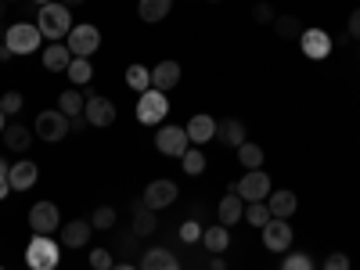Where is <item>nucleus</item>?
<instances>
[{
	"label": "nucleus",
	"mask_w": 360,
	"mask_h": 270,
	"mask_svg": "<svg viewBox=\"0 0 360 270\" xmlns=\"http://www.w3.org/2000/svg\"><path fill=\"white\" fill-rule=\"evenodd\" d=\"M166 112H169V101H166V94L162 90H144V94L137 98V123H144V127H159L162 119H166Z\"/></svg>",
	"instance_id": "6"
},
{
	"label": "nucleus",
	"mask_w": 360,
	"mask_h": 270,
	"mask_svg": "<svg viewBox=\"0 0 360 270\" xmlns=\"http://www.w3.org/2000/svg\"><path fill=\"white\" fill-rule=\"evenodd\" d=\"M281 270H314V259L307 252H288L285 263H281Z\"/></svg>",
	"instance_id": "35"
},
{
	"label": "nucleus",
	"mask_w": 360,
	"mask_h": 270,
	"mask_svg": "<svg viewBox=\"0 0 360 270\" xmlns=\"http://www.w3.org/2000/svg\"><path fill=\"white\" fill-rule=\"evenodd\" d=\"M152 86L162 90V94H166V90H173V86H180V62H169V58H166V62H159L152 69Z\"/></svg>",
	"instance_id": "18"
},
{
	"label": "nucleus",
	"mask_w": 360,
	"mask_h": 270,
	"mask_svg": "<svg viewBox=\"0 0 360 270\" xmlns=\"http://www.w3.org/2000/svg\"><path fill=\"white\" fill-rule=\"evenodd\" d=\"M176 184L173 180H152V184L144 188V205L148 209H166V205H173L176 202Z\"/></svg>",
	"instance_id": "13"
},
{
	"label": "nucleus",
	"mask_w": 360,
	"mask_h": 270,
	"mask_svg": "<svg viewBox=\"0 0 360 270\" xmlns=\"http://www.w3.org/2000/svg\"><path fill=\"white\" fill-rule=\"evenodd\" d=\"M69 130H72V119H69L62 108H47V112H40V115H37V127H33V134H37L40 141H47V144L65 141Z\"/></svg>",
	"instance_id": "3"
},
{
	"label": "nucleus",
	"mask_w": 360,
	"mask_h": 270,
	"mask_svg": "<svg viewBox=\"0 0 360 270\" xmlns=\"http://www.w3.org/2000/svg\"><path fill=\"white\" fill-rule=\"evenodd\" d=\"M8 169H11V166H8V159H0V176H4Z\"/></svg>",
	"instance_id": "47"
},
{
	"label": "nucleus",
	"mask_w": 360,
	"mask_h": 270,
	"mask_svg": "<svg viewBox=\"0 0 360 270\" xmlns=\"http://www.w3.org/2000/svg\"><path fill=\"white\" fill-rule=\"evenodd\" d=\"M4 4H15V0H4Z\"/></svg>",
	"instance_id": "50"
},
{
	"label": "nucleus",
	"mask_w": 360,
	"mask_h": 270,
	"mask_svg": "<svg viewBox=\"0 0 360 270\" xmlns=\"http://www.w3.org/2000/svg\"><path fill=\"white\" fill-rule=\"evenodd\" d=\"M180 166H184V173H188V176H198V173L205 169V155L198 152V148H188V152L180 155Z\"/></svg>",
	"instance_id": "33"
},
{
	"label": "nucleus",
	"mask_w": 360,
	"mask_h": 270,
	"mask_svg": "<svg viewBox=\"0 0 360 270\" xmlns=\"http://www.w3.org/2000/svg\"><path fill=\"white\" fill-rule=\"evenodd\" d=\"M169 11H173V0H137V15H141V22H148V25L162 22Z\"/></svg>",
	"instance_id": "21"
},
{
	"label": "nucleus",
	"mask_w": 360,
	"mask_h": 270,
	"mask_svg": "<svg viewBox=\"0 0 360 270\" xmlns=\"http://www.w3.org/2000/svg\"><path fill=\"white\" fill-rule=\"evenodd\" d=\"M58 4H65V8L72 11V8H79V4H86V0H58Z\"/></svg>",
	"instance_id": "43"
},
{
	"label": "nucleus",
	"mask_w": 360,
	"mask_h": 270,
	"mask_svg": "<svg viewBox=\"0 0 360 270\" xmlns=\"http://www.w3.org/2000/svg\"><path fill=\"white\" fill-rule=\"evenodd\" d=\"M90 224H94V231H112V224H115V209H112V205H98V209H94V217H90Z\"/></svg>",
	"instance_id": "34"
},
{
	"label": "nucleus",
	"mask_w": 360,
	"mask_h": 270,
	"mask_svg": "<svg viewBox=\"0 0 360 270\" xmlns=\"http://www.w3.org/2000/svg\"><path fill=\"white\" fill-rule=\"evenodd\" d=\"M112 270H141V266H130V263H115Z\"/></svg>",
	"instance_id": "46"
},
{
	"label": "nucleus",
	"mask_w": 360,
	"mask_h": 270,
	"mask_svg": "<svg viewBox=\"0 0 360 270\" xmlns=\"http://www.w3.org/2000/svg\"><path fill=\"white\" fill-rule=\"evenodd\" d=\"M270 176L263 169H245V176L238 180V195H242V202H266L270 198Z\"/></svg>",
	"instance_id": "7"
},
{
	"label": "nucleus",
	"mask_w": 360,
	"mask_h": 270,
	"mask_svg": "<svg viewBox=\"0 0 360 270\" xmlns=\"http://www.w3.org/2000/svg\"><path fill=\"white\" fill-rule=\"evenodd\" d=\"M0 270H4V266H0Z\"/></svg>",
	"instance_id": "51"
},
{
	"label": "nucleus",
	"mask_w": 360,
	"mask_h": 270,
	"mask_svg": "<svg viewBox=\"0 0 360 270\" xmlns=\"http://www.w3.org/2000/svg\"><path fill=\"white\" fill-rule=\"evenodd\" d=\"M155 148H159V155H173V159H180L191 148V141H188V130H180V127H159V134H155Z\"/></svg>",
	"instance_id": "9"
},
{
	"label": "nucleus",
	"mask_w": 360,
	"mask_h": 270,
	"mask_svg": "<svg viewBox=\"0 0 360 270\" xmlns=\"http://www.w3.org/2000/svg\"><path fill=\"white\" fill-rule=\"evenodd\" d=\"M141 270H180V266H176L173 252H166V249H148V252L141 256Z\"/></svg>",
	"instance_id": "24"
},
{
	"label": "nucleus",
	"mask_w": 360,
	"mask_h": 270,
	"mask_svg": "<svg viewBox=\"0 0 360 270\" xmlns=\"http://www.w3.org/2000/svg\"><path fill=\"white\" fill-rule=\"evenodd\" d=\"M217 141L238 152V148L245 144V123H242V119H224V123L217 127Z\"/></svg>",
	"instance_id": "20"
},
{
	"label": "nucleus",
	"mask_w": 360,
	"mask_h": 270,
	"mask_svg": "<svg viewBox=\"0 0 360 270\" xmlns=\"http://www.w3.org/2000/svg\"><path fill=\"white\" fill-rule=\"evenodd\" d=\"M0 137H4V144H8V152H29V144H33V130H29V127H22V123H11L4 134H0Z\"/></svg>",
	"instance_id": "23"
},
{
	"label": "nucleus",
	"mask_w": 360,
	"mask_h": 270,
	"mask_svg": "<svg viewBox=\"0 0 360 270\" xmlns=\"http://www.w3.org/2000/svg\"><path fill=\"white\" fill-rule=\"evenodd\" d=\"M58 108H62L69 119H79V112L86 108V98L79 94L76 86H72V90H62V98H58Z\"/></svg>",
	"instance_id": "27"
},
{
	"label": "nucleus",
	"mask_w": 360,
	"mask_h": 270,
	"mask_svg": "<svg viewBox=\"0 0 360 270\" xmlns=\"http://www.w3.org/2000/svg\"><path fill=\"white\" fill-rule=\"evenodd\" d=\"M40 44H44V33L33 22H15L4 33V47L11 54H33V51H40Z\"/></svg>",
	"instance_id": "4"
},
{
	"label": "nucleus",
	"mask_w": 360,
	"mask_h": 270,
	"mask_svg": "<svg viewBox=\"0 0 360 270\" xmlns=\"http://www.w3.org/2000/svg\"><path fill=\"white\" fill-rule=\"evenodd\" d=\"M217 217H220L224 227L242 224V220H245V202H242V195H224L220 205H217Z\"/></svg>",
	"instance_id": "17"
},
{
	"label": "nucleus",
	"mask_w": 360,
	"mask_h": 270,
	"mask_svg": "<svg viewBox=\"0 0 360 270\" xmlns=\"http://www.w3.org/2000/svg\"><path fill=\"white\" fill-rule=\"evenodd\" d=\"M217 127L220 123H217L213 115H191L184 130H188V141L191 144H209V141H217Z\"/></svg>",
	"instance_id": "15"
},
{
	"label": "nucleus",
	"mask_w": 360,
	"mask_h": 270,
	"mask_svg": "<svg viewBox=\"0 0 360 270\" xmlns=\"http://www.w3.org/2000/svg\"><path fill=\"white\" fill-rule=\"evenodd\" d=\"M180 242H184V245L202 242V227H198V220H184V224H180Z\"/></svg>",
	"instance_id": "37"
},
{
	"label": "nucleus",
	"mask_w": 360,
	"mask_h": 270,
	"mask_svg": "<svg viewBox=\"0 0 360 270\" xmlns=\"http://www.w3.org/2000/svg\"><path fill=\"white\" fill-rule=\"evenodd\" d=\"M65 47L72 51V58H90L98 47H101V29L94 22H79L69 29V37H65Z\"/></svg>",
	"instance_id": "5"
},
{
	"label": "nucleus",
	"mask_w": 360,
	"mask_h": 270,
	"mask_svg": "<svg viewBox=\"0 0 360 270\" xmlns=\"http://www.w3.org/2000/svg\"><path fill=\"white\" fill-rule=\"evenodd\" d=\"M11 195V180H8V173L4 176H0V198H8Z\"/></svg>",
	"instance_id": "42"
},
{
	"label": "nucleus",
	"mask_w": 360,
	"mask_h": 270,
	"mask_svg": "<svg viewBox=\"0 0 360 270\" xmlns=\"http://www.w3.org/2000/svg\"><path fill=\"white\" fill-rule=\"evenodd\" d=\"M202 245H205L209 252H224V249L231 245V227L217 224V227H209V231H202Z\"/></svg>",
	"instance_id": "25"
},
{
	"label": "nucleus",
	"mask_w": 360,
	"mask_h": 270,
	"mask_svg": "<svg viewBox=\"0 0 360 270\" xmlns=\"http://www.w3.org/2000/svg\"><path fill=\"white\" fill-rule=\"evenodd\" d=\"M274 33H278L281 40H295V37H303V22H299L295 15H278Z\"/></svg>",
	"instance_id": "29"
},
{
	"label": "nucleus",
	"mask_w": 360,
	"mask_h": 270,
	"mask_svg": "<svg viewBox=\"0 0 360 270\" xmlns=\"http://www.w3.org/2000/svg\"><path fill=\"white\" fill-rule=\"evenodd\" d=\"M83 119H86L90 127H101V130H105V127L115 123V105H112L108 98H98V94H94V98H86Z\"/></svg>",
	"instance_id": "12"
},
{
	"label": "nucleus",
	"mask_w": 360,
	"mask_h": 270,
	"mask_svg": "<svg viewBox=\"0 0 360 270\" xmlns=\"http://www.w3.org/2000/svg\"><path fill=\"white\" fill-rule=\"evenodd\" d=\"M209 4H220V0H209Z\"/></svg>",
	"instance_id": "49"
},
{
	"label": "nucleus",
	"mask_w": 360,
	"mask_h": 270,
	"mask_svg": "<svg viewBox=\"0 0 360 270\" xmlns=\"http://www.w3.org/2000/svg\"><path fill=\"white\" fill-rule=\"evenodd\" d=\"M263 249L266 252H288L292 249V224L270 217L266 227H263Z\"/></svg>",
	"instance_id": "10"
},
{
	"label": "nucleus",
	"mask_w": 360,
	"mask_h": 270,
	"mask_svg": "<svg viewBox=\"0 0 360 270\" xmlns=\"http://www.w3.org/2000/svg\"><path fill=\"white\" fill-rule=\"evenodd\" d=\"M266 220H270V209H266V202H245V224H252V227H266Z\"/></svg>",
	"instance_id": "32"
},
{
	"label": "nucleus",
	"mask_w": 360,
	"mask_h": 270,
	"mask_svg": "<svg viewBox=\"0 0 360 270\" xmlns=\"http://www.w3.org/2000/svg\"><path fill=\"white\" fill-rule=\"evenodd\" d=\"M33 4H40V8H44V4H51V0H33Z\"/></svg>",
	"instance_id": "48"
},
{
	"label": "nucleus",
	"mask_w": 360,
	"mask_h": 270,
	"mask_svg": "<svg viewBox=\"0 0 360 270\" xmlns=\"http://www.w3.org/2000/svg\"><path fill=\"white\" fill-rule=\"evenodd\" d=\"M65 76L72 79V86H86L90 79H94V65H90V58H72Z\"/></svg>",
	"instance_id": "26"
},
{
	"label": "nucleus",
	"mask_w": 360,
	"mask_h": 270,
	"mask_svg": "<svg viewBox=\"0 0 360 270\" xmlns=\"http://www.w3.org/2000/svg\"><path fill=\"white\" fill-rule=\"evenodd\" d=\"M90 231H94V224H90V220H69V224L62 227L65 249H83V245L90 242Z\"/></svg>",
	"instance_id": "19"
},
{
	"label": "nucleus",
	"mask_w": 360,
	"mask_h": 270,
	"mask_svg": "<svg viewBox=\"0 0 360 270\" xmlns=\"http://www.w3.org/2000/svg\"><path fill=\"white\" fill-rule=\"evenodd\" d=\"M324 270H349V256L346 252H332L324 259Z\"/></svg>",
	"instance_id": "40"
},
{
	"label": "nucleus",
	"mask_w": 360,
	"mask_h": 270,
	"mask_svg": "<svg viewBox=\"0 0 360 270\" xmlns=\"http://www.w3.org/2000/svg\"><path fill=\"white\" fill-rule=\"evenodd\" d=\"M22 105H25V98L18 94V90H4V98H0V108H4V115L22 112Z\"/></svg>",
	"instance_id": "36"
},
{
	"label": "nucleus",
	"mask_w": 360,
	"mask_h": 270,
	"mask_svg": "<svg viewBox=\"0 0 360 270\" xmlns=\"http://www.w3.org/2000/svg\"><path fill=\"white\" fill-rule=\"evenodd\" d=\"M8 180H11V191H29V188H37V180H40V166H37V162H29V159L11 162Z\"/></svg>",
	"instance_id": "14"
},
{
	"label": "nucleus",
	"mask_w": 360,
	"mask_h": 270,
	"mask_svg": "<svg viewBox=\"0 0 360 270\" xmlns=\"http://www.w3.org/2000/svg\"><path fill=\"white\" fill-rule=\"evenodd\" d=\"M238 162H242L245 169H259L263 166V148L252 144V141H245L242 148H238Z\"/></svg>",
	"instance_id": "31"
},
{
	"label": "nucleus",
	"mask_w": 360,
	"mask_h": 270,
	"mask_svg": "<svg viewBox=\"0 0 360 270\" xmlns=\"http://www.w3.org/2000/svg\"><path fill=\"white\" fill-rule=\"evenodd\" d=\"M349 37H353V40H360V8L349 15Z\"/></svg>",
	"instance_id": "41"
},
{
	"label": "nucleus",
	"mask_w": 360,
	"mask_h": 270,
	"mask_svg": "<svg viewBox=\"0 0 360 270\" xmlns=\"http://www.w3.org/2000/svg\"><path fill=\"white\" fill-rule=\"evenodd\" d=\"M37 29L44 33V40H62V37H69V29H72V15H69V8L65 4H58V0H51V4H44L40 8V15H37Z\"/></svg>",
	"instance_id": "1"
},
{
	"label": "nucleus",
	"mask_w": 360,
	"mask_h": 270,
	"mask_svg": "<svg viewBox=\"0 0 360 270\" xmlns=\"http://www.w3.org/2000/svg\"><path fill=\"white\" fill-rule=\"evenodd\" d=\"M29 227H33V234H54L58 227H62V217H58V205L54 202H37L33 209H29Z\"/></svg>",
	"instance_id": "8"
},
{
	"label": "nucleus",
	"mask_w": 360,
	"mask_h": 270,
	"mask_svg": "<svg viewBox=\"0 0 360 270\" xmlns=\"http://www.w3.org/2000/svg\"><path fill=\"white\" fill-rule=\"evenodd\" d=\"M58 259H62V249H58L54 238L33 234V242L25 245V263H29V270H58Z\"/></svg>",
	"instance_id": "2"
},
{
	"label": "nucleus",
	"mask_w": 360,
	"mask_h": 270,
	"mask_svg": "<svg viewBox=\"0 0 360 270\" xmlns=\"http://www.w3.org/2000/svg\"><path fill=\"white\" fill-rule=\"evenodd\" d=\"M266 209H270V217H274V220H288V217H295L299 198H295V191H270Z\"/></svg>",
	"instance_id": "16"
},
{
	"label": "nucleus",
	"mask_w": 360,
	"mask_h": 270,
	"mask_svg": "<svg viewBox=\"0 0 360 270\" xmlns=\"http://www.w3.org/2000/svg\"><path fill=\"white\" fill-rule=\"evenodd\" d=\"M299 51L307 58H314V62H324V58L332 54V37H328L324 29L310 25V29H303V37H299Z\"/></svg>",
	"instance_id": "11"
},
{
	"label": "nucleus",
	"mask_w": 360,
	"mask_h": 270,
	"mask_svg": "<svg viewBox=\"0 0 360 270\" xmlns=\"http://www.w3.org/2000/svg\"><path fill=\"white\" fill-rule=\"evenodd\" d=\"M69 62H72V51H69L65 44H51V47H44V69H47V72H65Z\"/></svg>",
	"instance_id": "22"
},
{
	"label": "nucleus",
	"mask_w": 360,
	"mask_h": 270,
	"mask_svg": "<svg viewBox=\"0 0 360 270\" xmlns=\"http://www.w3.org/2000/svg\"><path fill=\"white\" fill-rule=\"evenodd\" d=\"M127 86H130V90H137V94L152 90V72H148L144 65H130V69H127Z\"/></svg>",
	"instance_id": "30"
},
{
	"label": "nucleus",
	"mask_w": 360,
	"mask_h": 270,
	"mask_svg": "<svg viewBox=\"0 0 360 270\" xmlns=\"http://www.w3.org/2000/svg\"><path fill=\"white\" fill-rule=\"evenodd\" d=\"M209 266H213V270H227V263H224L220 256H213V263H209Z\"/></svg>",
	"instance_id": "44"
},
{
	"label": "nucleus",
	"mask_w": 360,
	"mask_h": 270,
	"mask_svg": "<svg viewBox=\"0 0 360 270\" xmlns=\"http://www.w3.org/2000/svg\"><path fill=\"white\" fill-rule=\"evenodd\" d=\"M252 18L263 22V25H274V22H278V15H274V8H270V4H256V8H252Z\"/></svg>",
	"instance_id": "39"
},
{
	"label": "nucleus",
	"mask_w": 360,
	"mask_h": 270,
	"mask_svg": "<svg viewBox=\"0 0 360 270\" xmlns=\"http://www.w3.org/2000/svg\"><path fill=\"white\" fill-rule=\"evenodd\" d=\"M112 266H115V259H112L108 249H94V252H90V270H112Z\"/></svg>",
	"instance_id": "38"
},
{
	"label": "nucleus",
	"mask_w": 360,
	"mask_h": 270,
	"mask_svg": "<svg viewBox=\"0 0 360 270\" xmlns=\"http://www.w3.org/2000/svg\"><path fill=\"white\" fill-rule=\"evenodd\" d=\"M8 130V115H4V108H0V134Z\"/></svg>",
	"instance_id": "45"
},
{
	"label": "nucleus",
	"mask_w": 360,
	"mask_h": 270,
	"mask_svg": "<svg viewBox=\"0 0 360 270\" xmlns=\"http://www.w3.org/2000/svg\"><path fill=\"white\" fill-rule=\"evenodd\" d=\"M159 227V220H155V209H148L144 202L134 209V234H152Z\"/></svg>",
	"instance_id": "28"
}]
</instances>
